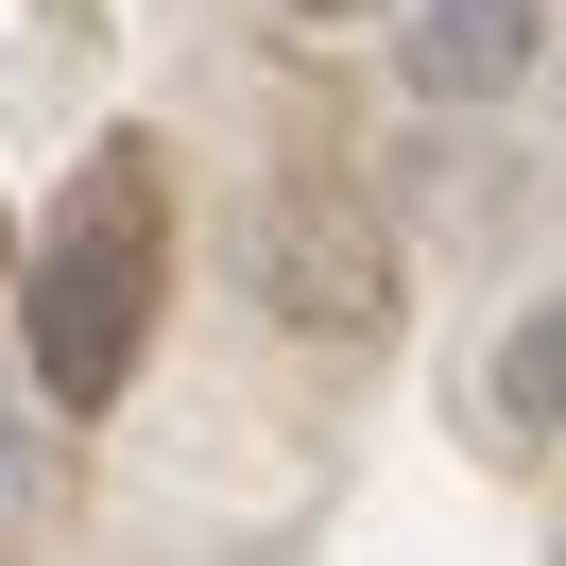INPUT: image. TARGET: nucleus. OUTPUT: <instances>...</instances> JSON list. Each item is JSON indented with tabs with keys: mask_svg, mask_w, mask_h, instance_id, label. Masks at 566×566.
I'll return each mask as SVG.
<instances>
[{
	"mask_svg": "<svg viewBox=\"0 0 566 566\" xmlns=\"http://www.w3.org/2000/svg\"><path fill=\"white\" fill-rule=\"evenodd\" d=\"M532 70H549V0H412V18H395V86H412L429 120L532 104Z\"/></svg>",
	"mask_w": 566,
	"mask_h": 566,
	"instance_id": "nucleus-3",
	"label": "nucleus"
},
{
	"mask_svg": "<svg viewBox=\"0 0 566 566\" xmlns=\"http://www.w3.org/2000/svg\"><path fill=\"white\" fill-rule=\"evenodd\" d=\"M155 310H172V155L104 138L35 223V275H18V360H35L52 412H120L155 360Z\"/></svg>",
	"mask_w": 566,
	"mask_h": 566,
	"instance_id": "nucleus-1",
	"label": "nucleus"
},
{
	"mask_svg": "<svg viewBox=\"0 0 566 566\" xmlns=\"http://www.w3.org/2000/svg\"><path fill=\"white\" fill-rule=\"evenodd\" d=\"M481 429H497V447H566V275L532 292V310H497V344H481Z\"/></svg>",
	"mask_w": 566,
	"mask_h": 566,
	"instance_id": "nucleus-4",
	"label": "nucleus"
},
{
	"mask_svg": "<svg viewBox=\"0 0 566 566\" xmlns=\"http://www.w3.org/2000/svg\"><path fill=\"white\" fill-rule=\"evenodd\" d=\"M241 292H258L275 344L360 360V344H395L412 258H395V223H378V189H360V172H275V189L241 207Z\"/></svg>",
	"mask_w": 566,
	"mask_h": 566,
	"instance_id": "nucleus-2",
	"label": "nucleus"
},
{
	"mask_svg": "<svg viewBox=\"0 0 566 566\" xmlns=\"http://www.w3.org/2000/svg\"><path fill=\"white\" fill-rule=\"evenodd\" d=\"M292 18H360V0H292Z\"/></svg>",
	"mask_w": 566,
	"mask_h": 566,
	"instance_id": "nucleus-5",
	"label": "nucleus"
},
{
	"mask_svg": "<svg viewBox=\"0 0 566 566\" xmlns=\"http://www.w3.org/2000/svg\"><path fill=\"white\" fill-rule=\"evenodd\" d=\"M549 566H566V549H549Z\"/></svg>",
	"mask_w": 566,
	"mask_h": 566,
	"instance_id": "nucleus-6",
	"label": "nucleus"
}]
</instances>
